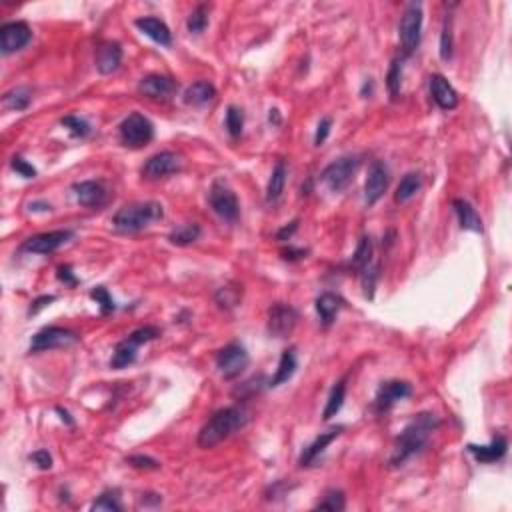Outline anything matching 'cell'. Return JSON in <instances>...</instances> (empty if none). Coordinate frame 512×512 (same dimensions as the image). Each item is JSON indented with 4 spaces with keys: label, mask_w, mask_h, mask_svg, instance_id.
I'll return each instance as SVG.
<instances>
[{
    "label": "cell",
    "mask_w": 512,
    "mask_h": 512,
    "mask_svg": "<svg viewBox=\"0 0 512 512\" xmlns=\"http://www.w3.org/2000/svg\"><path fill=\"white\" fill-rule=\"evenodd\" d=\"M200 235H202V228L196 223H187V225L176 226L168 235V242L175 246H190L199 240Z\"/></svg>",
    "instance_id": "31"
},
{
    "label": "cell",
    "mask_w": 512,
    "mask_h": 512,
    "mask_svg": "<svg viewBox=\"0 0 512 512\" xmlns=\"http://www.w3.org/2000/svg\"><path fill=\"white\" fill-rule=\"evenodd\" d=\"M225 125L230 137L232 138L240 137V135H242V128H244V113H242V108H238L235 104L228 106V108H226Z\"/></svg>",
    "instance_id": "37"
},
{
    "label": "cell",
    "mask_w": 512,
    "mask_h": 512,
    "mask_svg": "<svg viewBox=\"0 0 512 512\" xmlns=\"http://www.w3.org/2000/svg\"><path fill=\"white\" fill-rule=\"evenodd\" d=\"M30 38H32V30L25 20L6 23L0 28V50H2V54L18 52L30 42Z\"/></svg>",
    "instance_id": "14"
},
{
    "label": "cell",
    "mask_w": 512,
    "mask_h": 512,
    "mask_svg": "<svg viewBox=\"0 0 512 512\" xmlns=\"http://www.w3.org/2000/svg\"><path fill=\"white\" fill-rule=\"evenodd\" d=\"M56 300V296L54 294H46V296H40V299H37L32 304H30V308H28V314L30 316H35V314H38L42 308H46V306H50V302H54Z\"/></svg>",
    "instance_id": "50"
},
{
    "label": "cell",
    "mask_w": 512,
    "mask_h": 512,
    "mask_svg": "<svg viewBox=\"0 0 512 512\" xmlns=\"http://www.w3.org/2000/svg\"><path fill=\"white\" fill-rule=\"evenodd\" d=\"M180 168H182L180 154H176L173 150H163V152L150 156L144 166L140 168V173L146 180H161V178L180 173Z\"/></svg>",
    "instance_id": "12"
},
{
    "label": "cell",
    "mask_w": 512,
    "mask_h": 512,
    "mask_svg": "<svg viewBox=\"0 0 512 512\" xmlns=\"http://www.w3.org/2000/svg\"><path fill=\"white\" fill-rule=\"evenodd\" d=\"M430 94L442 111H454L458 106V92L442 75L430 76Z\"/></svg>",
    "instance_id": "21"
},
{
    "label": "cell",
    "mask_w": 512,
    "mask_h": 512,
    "mask_svg": "<svg viewBox=\"0 0 512 512\" xmlns=\"http://www.w3.org/2000/svg\"><path fill=\"white\" fill-rule=\"evenodd\" d=\"M161 337V330L156 326H140L137 330H132L125 340H120L114 346L113 358H111V368L114 370H123L126 366L135 364L138 356V349L146 342H152Z\"/></svg>",
    "instance_id": "4"
},
{
    "label": "cell",
    "mask_w": 512,
    "mask_h": 512,
    "mask_svg": "<svg viewBox=\"0 0 512 512\" xmlns=\"http://www.w3.org/2000/svg\"><path fill=\"white\" fill-rule=\"evenodd\" d=\"M75 192L76 202L80 206H87V208H100L106 199H108V192L102 182L99 180H82V182H76L73 187Z\"/></svg>",
    "instance_id": "19"
},
{
    "label": "cell",
    "mask_w": 512,
    "mask_h": 512,
    "mask_svg": "<svg viewBox=\"0 0 512 512\" xmlns=\"http://www.w3.org/2000/svg\"><path fill=\"white\" fill-rule=\"evenodd\" d=\"M411 394H413V387L406 380H388V382H382L375 399L376 413H388L397 402L408 399Z\"/></svg>",
    "instance_id": "16"
},
{
    "label": "cell",
    "mask_w": 512,
    "mask_h": 512,
    "mask_svg": "<svg viewBox=\"0 0 512 512\" xmlns=\"http://www.w3.org/2000/svg\"><path fill=\"white\" fill-rule=\"evenodd\" d=\"M135 26H137L144 37H149L150 40H154L161 46H170L173 44V32H170V28L166 26L164 20L156 18V16H140V18L135 20Z\"/></svg>",
    "instance_id": "20"
},
{
    "label": "cell",
    "mask_w": 512,
    "mask_h": 512,
    "mask_svg": "<svg viewBox=\"0 0 512 512\" xmlns=\"http://www.w3.org/2000/svg\"><path fill=\"white\" fill-rule=\"evenodd\" d=\"M126 463L130 464L132 468H140V470H156L161 468V463L152 456H144V454H135V456H128Z\"/></svg>",
    "instance_id": "44"
},
{
    "label": "cell",
    "mask_w": 512,
    "mask_h": 512,
    "mask_svg": "<svg viewBox=\"0 0 512 512\" xmlns=\"http://www.w3.org/2000/svg\"><path fill=\"white\" fill-rule=\"evenodd\" d=\"M373 90H375V80H373V78H366V80H364V87H363V92H361V94H363L364 99H368V96L373 94Z\"/></svg>",
    "instance_id": "54"
},
{
    "label": "cell",
    "mask_w": 512,
    "mask_h": 512,
    "mask_svg": "<svg viewBox=\"0 0 512 512\" xmlns=\"http://www.w3.org/2000/svg\"><path fill=\"white\" fill-rule=\"evenodd\" d=\"M90 299L96 300V304L100 306V314H111L114 313V308H116V304H114L113 296L108 294V290L104 287H96L90 290Z\"/></svg>",
    "instance_id": "42"
},
{
    "label": "cell",
    "mask_w": 512,
    "mask_h": 512,
    "mask_svg": "<svg viewBox=\"0 0 512 512\" xmlns=\"http://www.w3.org/2000/svg\"><path fill=\"white\" fill-rule=\"evenodd\" d=\"M123 64V46L118 42H102L96 50V70L100 75H113Z\"/></svg>",
    "instance_id": "23"
},
{
    "label": "cell",
    "mask_w": 512,
    "mask_h": 512,
    "mask_svg": "<svg viewBox=\"0 0 512 512\" xmlns=\"http://www.w3.org/2000/svg\"><path fill=\"white\" fill-rule=\"evenodd\" d=\"M358 168H361L358 156H340L320 173V180L328 187L330 192H342L352 182Z\"/></svg>",
    "instance_id": "7"
},
{
    "label": "cell",
    "mask_w": 512,
    "mask_h": 512,
    "mask_svg": "<svg viewBox=\"0 0 512 512\" xmlns=\"http://www.w3.org/2000/svg\"><path fill=\"white\" fill-rule=\"evenodd\" d=\"M316 511H330V512H342L346 508V499L342 490H328L323 499L318 500V504L314 506Z\"/></svg>",
    "instance_id": "36"
},
{
    "label": "cell",
    "mask_w": 512,
    "mask_h": 512,
    "mask_svg": "<svg viewBox=\"0 0 512 512\" xmlns=\"http://www.w3.org/2000/svg\"><path fill=\"white\" fill-rule=\"evenodd\" d=\"M250 364V356L246 349L238 342H230L225 349L216 352V368L225 380H232L240 376Z\"/></svg>",
    "instance_id": "9"
},
{
    "label": "cell",
    "mask_w": 512,
    "mask_h": 512,
    "mask_svg": "<svg viewBox=\"0 0 512 512\" xmlns=\"http://www.w3.org/2000/svg\"><path fill=\"white\" fill-rule=\"evenodd\" d=\"M32 102V92L28 87H16L11 88L4 96H2V104L6 111H14V113H23L30 106Z\"/></svg>",
    "instance_id": "29"
},
{
    "label": "cell",
    "mask_w": 512,
    "mask_h": 512,
    "mask_svg": "<svg viewBox=\"0 0 512 512\" xmlns=\"http://www.w3.org/2000/svg\"><path fill=\"white\" fill-rule=\"evenodd\" d=\"M438 426H440V418L437 414H416L413 420L402 428V432L394 440V449H392V454L388 458V466L399 468L404 463H408L413 456L420 454Z\"/></svg>",
    "instance_id": "1"
},
{
    "label": "cell",
    "mask_w": 512,
    "mask_h": 512,
    "mask_svg": "<svg viewBox=\"0 0 512 512\" xmlns=\"http://www.w3.org/2000/svg\"><path fill=\"white\" fill-rule=\"evenodd\" d=\"M11 166H13L14 173H18V175L23 176V178H37V168L32 166L30 163H26L23 156H14L13 161H11Z\"/></svg>",
    "instance_id": "45"
},
{
    "label": "cell",
    "mask_w": 512,
    "mask_h": 512,
    "mask_svg": "<svg viewBox=\"0 0 512 512\" xmlns=\"http://www.w3.org/2000/svg\"><path fill=\"white\" fill-rule=\"evenodd\" d=\"M423 20H425L423 4L420 2H411L406 6L404 14H402L399 26L400 44L404 49V54H413L414 50L418 49L420 37H423Z\"/></svg>",
    "instance_id": "6"
},
{
    "label": "cell",
    "mask_w": 512,
    "mask_h": 512,
    "mask_svg": "<svg viewBox=\"0 0 512 512\" xmlns=\"http://www.w3.org/2000/svg\"><path fill=\"white\" fill-rule=\"evenodd\" d=\"M158 504H163V497H161V494H152V492L142 494L140 500H138V506H144V508H150V506H158Z\"/></svg>",
    "instance_id": "52"
},
{
    "label": "cell",
    "mask_w": 512,
    "mask_h": 512,
    "mask_svg": "<svg viewBox=\"0 0 512 512\" xmlns=\"http://www.w3.org/2000/svg\"><path fill=\"white\" fill-rule=\"evenodd\" d=\"M164 218V208L161 202H135V204H126L120 211H116L113 216V226L118 232L125 235H135L150 225L158 223Z\"/></svg>",
    "instance_id": "3"
},
{
    "label": "cell",
    "mask_w": 512,
    "mask_h": 512,
    "mask_svg": "<svg viewBox=\"0 0 512 512\" xmlns=\"http://www.w3.org/2000/svg\"><path fill=\"white\" fill-rule=\"evenodd\" d=\"M299 230V220H292L290 225L287 226H282L278 232H276V240H280V242H285V240H290L292 238V235Z\"/></svg>",
    "instance_id": "51"
},
{
    "label": "cell",
    "mask_w": 512,
    "mask_h": 512,
    "mask_svg": "<svg viewBox=\"0 0 512 512\" xmlns=\"http://www.w3.org/2000/svg\"><path fill=\"white\" fill-rule=\"evenodd\" d=\"M342 430H344V426H335V428H330V430H326V432H320V435L314 438L306 449L302 450V454H300L299 458L300 466L304 468V466H313V464H316V461L323 456V452H325V450L328 449L340 435H342Z\"/></svg>",
    "instance_id": "18"
},
{
    "label": "cell",
    "mask_w": 512,
    "mask_h": 512,
    "mask_svg": "<svg viewBox=\"0 0 512 512\" xmlns=\"http://www.w3.org/2000/svg\"><path fill=\"white\" fill-rule=\"evenodd\" d=\"M138 92L142 96L156 102H166L173 100L178 92V82L173 76L166 75H146L138 82Z\"/></svg>",
    "instance_id": "13"
},
{
    "label": "cell",
    "mask_w": 512,
    "mask_h": 512,
    "mask_svg": "<svg viewBox=\"0 0 512 512\" xmlns=\"http://www.w3.org/2000/svg\"><path fill=\"white\" fill-rule=\"evenodd\" d=\"M56 413L61 414V420H63V423H66V425H68V426L75 425V420L70 418V414H68V411H64V408H61V406H56Z\"/></svg>",
    "instance_id": "55"
},
{
    "label": "cell",
    "mask_w": 512,
    "mask_h": 512,
    "mask_svg": "<svg viewBox=\"0 0 512 512\" xmlns=\"http://www.w3.org/2000/svg\"><path fill=\"white\" fill-rule=\"evenodd\" d=\"M344 308V300L340 299L335 292H323L318 299H316V313L320 318V325L328 328L337 320L338 313Z\"/></svg>",
    "instance_id": "24"
},
{
    "label": "cell",
    "mask_w": 512,
    "mask_h": 512,
    "mask_svg": "<svg viewBox=\"0 0 512 512\" xmlns=\"http://www.w3.org/2000/svg\"><path fill=\"white\" fill-rule=\"evenodd\" d=\"M249 425V414L240 406H226L220 408L206 420V425L200 428L196 444L200 449H214L223 440L237 435Z\"/></svg>",
    "instance_id": "2"
},
{
    "label": "cell",
    "mask_w": 512,
    "mask_h": 512,
    "mask_svg": "<svg viewBox=\"0 0 512 512\" xmlns=\"http://www.w3.org/2000/svg\"><path fill=\"white\" fill-rule=\"evenodd\" d=\"M118 137L120 142L128 149H142L152 142L154 138V125L150 123L144 114L132 113L126 116L118 126Z\"/></svg>",
    "instance_id": "5"
},
{
    "label": "cell",
    "mask_w": 512,
    "mask_h": 512,
    "mask_svg": "<svg viewBox=\"0 0 512 512\" xmlns=\"http://www.w3.org/2000/svg\"><path fill=\"white\" fill-rule=\"evenodd\" d=\"M208 204L226 223H235L240 214V202H238L237 192L226 185L225 180H214L211 192H208Z\"/></svg>",
    "instance_id": "8"
},
{
    "label": "cell",
    "mask_w": 512,
    "mask_h": 512,
    "mask_svg": "<svg viewBox=\"0 0 512 512\" xmlns=\"http://www.w3.org/2000/svg\"><path fill=\"white\" fill-rule=\"evenodd\" d=\"M296 366H299V363H296V354H294V350L292 349L285 350L282 356H280V363H278V368H276L275 376L268 380V387L276 388L280 387V385H285V382H288V380L294 376V373H296Z\"/></svg>",
    "instance_id": "28"
},
{
    "label": "cell",
    "mask_w": 512,
    "mask_h": 512,
    "mask_svg": "<svg viewBox=\"0 0 512 512\" xmlns=\"http://www.w3.org/2000/svg\"><path fill=\"white\" fill-rule=\"evenodd\" d=\"M452 208H454V213L458 216V223H461L463 230H470V232H482L485 230L480 214L476 213V208L468 200H452Z\"/></svg>",
    "instance_id": "25"
},
{
    "label": "cell",
    "mask_w": 512,
    "mask_h": 512,
    "mask_svg": "<svg viewBox=\"0 0 512 512\" xmlns=\"http://www.w3.org/2000/svg\"><path fill=\"white\" fill-rule=\"evenodd\" d=\"M282 258L288 261V263H296V261H302V258H306V254H308V250L304 249H294V246H288L282 252Z\"/></svg>",
    "instance_id": "49"
},
{
    "label": "cell",
    "mask_w": 512,
    "mask_h": 512,
    "mask_svg": "<svg viewBox=\"0 0 512 512\" xmlns=\"http://www.w3.org/2000/svg\"><path fill=\"white\" fill-rule=\"evenodd\" d=\"M61 125L73 135L75 138H87L90 132H92V128L88 125L85 118H80V116H75V114H70V116H64L63 120H61Z\"/></svg>",
    "instance_id": "39"
},
{
    "label": "cell",
    "mask_w": 512,
    "mask_h": 512,
    "mask_svg": "<svg viewBox=\"0 0 512 512\" xmlns=\"http://www.w3.org/2000/svg\"><path fill=\"white\" fill-rule=\"evenodd\" d=\"M420 187H423V176L418 175V173H408V175H404L402 176V180H400L399 188H397L394 200L400 202V204L408 202V200L413 199L414 194L420 190Z\"/></svg>",
    "instance_id": "32"
},
{
    "label": "cell",
    "mask_w": 512,
    "mask_h": 512,
    "mask_svg": "<svg viewBox=\"0 0 512 512\" xmlns=\"http://www.w3.org/2000/svg\"><path fill=\"white\" fill-rule=\"evenodd\" d=\"M268 120L273 123V125H280V111L278 108H270V114H268Z\"/></svg>",
    "instance_id": "56"
},
{
    "label": "cell",
    "mask_w": 512,
    "mask_h": 512,
    "mask_svg": "<svg viewBox=\"0 0 512 512\" xmlns=\"http://www.w3.org/2000/svg\"><path fill=\"white\" fill-rule=\"evenodd\" d=\"M208 13L211 6L208 4H199L192 13L188 14L187 18V30L190 35H202L208 26Z\"/></svg>",
    "instance_id": "34"
},
{
    "label": "cell",
    "mask_w": 512,
    "mask_h": 512,
    "mask_svg": "<svg viewBox=\"0 0 512 512\" xmlns=\"http://www.w3.org/2000/svg\"><path fill=\"white\" fill-rule=\"evenodd\" d=\"M90 511L94 512H120L123 511V502H120V492L118 490H104L99 499L92 502Z\"/></svg>",
    "instance_id": "35"
},
{
    "label": "cell",
    "mask_w": 512,
    "mask_h": 512,
    "mask_svg": "<svg viewBox=\"0 0 512 512\" xmlns=\"http://www.w3.org/2000/svg\"><path fill=\"white\" fill-rule=\"evenodd\" d=\"M400 87H402V61H400V58H394L387 73L388 94H390L392 99H399Z\"/></svg>",
    "instance_id": "38"
},
{
    "label": "cell",
    "mask_w": 512,
    "mask_h": 512,
    "mask_svg": "<svg viewBox=\"0 0 512 512\" xmlns=\"http://www.w3.org/2000/svg\"><path fill=\"white\" fill-rule=\"evenodd\" d=\"M56 278L63 282L64 287H76V285H78V278H76L75 273H73V266H68V264L58 266V270H56Z\"/></svg>",
    "instance_id": "48"
},
{
    "label": "cell",
    "mask_w": 512,
    "mask_h": 512,
    "mask_svg": "<svg viewBox=\"0 0 512 512\" xmlns=\"http://www.w3.org/2000/svg\"><path fill=\"white\" fill-rule=\"evenodd\" d=\"M238 299H240V292L237 288L223 287L218 288V292H216V302H218L220 308H235L238 304Z\"/></svg>",
    "instance_id": "43"
},
{
    "label": "cell",
    "mask_w": 512,
    "mask_h": 512,
    "mask_svg": "<svg viewBox=\"0 0 512 512\" xmlns=\"http://www.w3.org/2000/svg\"><path fill=\"white\" fill-rule=\"evenodd\" d=\"M468 452L475 456L478 463L482 464H492V463H499L504 458V454H506V450H508V442H506V438L504 437H497L492 438L488 444H468L466 447Z\"/></svg>",
    "instance_id": "22"
},
{
    "label": "cell",
    "mask_w": 512,
    "mask_h": 512,
    "mask_svg": "<svg viewBox=\"0 0 512 512\" xmlns=\"http://www.w3.org/2000/svg\"><path fill=\"white\" fill-rule=\"evenodd\" d=\"M373 252H375V244H373V238L370 237H363L358 240V244H356V250H354V254H352V268H356V270H363L364 266H368V264L373 263Z\"/></svg>",
    "instance_id": "33"
},
{
    "label": "cell",
    "mask_w": 512,
    "mask_h": 512,
    "mask_svg": "<svg viewBox=\"0 0 512 512\" xmlns=\"http://www.w3.org/2000/svg\"><path fill=\"white\" fill-rule=\"evenodd\" d=\"M214 96H216V88H214L213 82H208V80H196V82H192L185 90L182 100H185V104H188V106H204L211 100H214Z\"/></svg>",
    "instance_id": "26"
},
{
    "label": "cell",
    "mask_w": 512,
    "mask_h": 512,
    "mask_svg": "<svg viewBox=\"0 0 512 512\" xmlns=\"http://www.w3.org/2000/svg\"><path fill=\"white\" fill-rule=\"evenodd\" d=\"M344 399H346V378L338 380L337 385L332 387V390H330V394H328L325 413H323V418H325L326 423L332 420V418L340 413V408H342V404H344Z\"/></svg>",
    "instance_id": "30"
},
{
    "label": "cell",
    "mask_w": 512,
    "mask_h": 512,
    "mask_svg": "<svg viewBox=\"0 0 512 512\" xmlns=\"http://www.w3.org/2000/svg\"><path fill=\"white\" fill-rule=\"evenodd\" d=\"M73 237H75L73 230H50V232H42V235L26 238L23 250L32 252V254H52L54 250L61 249Z\"/></svg>",
    "instance_id": "17"
},
{
    "label": "cell",
    "mask_w": 512,
    "mask_h": 512,
    "mask_svg": "<svg viewBox=\"0 0 512 512\" xmlns=\"http://www.w3.org/2000/svg\"><path fill=\"white\" fill-rule=\"evenodd\" d=\"M30 461L37 464L40 470H50L52 468V456H50L49 450L40 449L37 452H32L30 454Z\"/></svg>",
    "instance_id": "47"
},
{
    "label": "cell",
    "mask_w": 512,
    "mask_h": 512,
    "mask_svg": "<svg viewBox=\"0 0 512 512\" xmlns=\"http://www.w3.org/2000/svg\"><path fill=\"white\" fill-rule=\"evenodd\" d=\"M330 128H332V118H330V116L320 118V123L316 126V132H314V144H316V146H323V144H325L326 138L330 135Z\"/></svg>",
    "instance_id": "46"
},
{
    "label": "cell",
    "mask_w": 512,
    "mask_h": 512,
    "mask_svg": "<svg viewBox=\"0 0 512 512\" xmlns=\"http://www.w3.org/2000/svg\"><path fill=\"white\" fill-rule=\"evenodd\" d=\"M299 325V313L290 304L276 302L268 308V335L275 338H287L292 335V330Z\"/></svg>",
    "instance_id": "10"
},
{
    "label": "cell",
    "mask_w": 512,
    "mask_h": 512,
    "mask_svg": "<svg viewBox=\"0 0 512 512\" xmlns=\"http://www.w3.org/2000/svg\"><path fill=\"white\" fill-rule=\"evenodd\" d=\"M452 49H454V38H452V20L449 16L444 18V25H442V32H440V58L444 63H449L452 58Z\"/></svg>",
    "instance_id": "40"
},
{
    "label": "cell",
    "mask_w": 512,
    "mask_h": 512,
    "mask_svg": "<svg viewBox=\"0 0 512 512\" xmlns=\"http://www.w3.org/2000/svg\"><path fill=\"white\" fill-rule=\"evenodd\" d=\"M78 337L76 332L63 328V326H46L42 330H38L37 335L30 340V352H44V350L63 349V346H70L75 344Z\"/></svg>",
    "instance_id": "11"
},
{
    "label": "cell",
    "mask_w": 512,
    "mask_h": 512,
    "mask_svg": "<svg viewBox=\"0 0 512 512\" xmlns=\"http://www.w3.org/2000/svg\"><path fill=\"white\" fill-rule=\"evenodd\" d=\"M28 208L35 211V213H46V211H50V204L49 202H30Z\"/></svg>",
    "instance_id": "53"
},
{
    "label": "cell",
    "mask_w": 512,
    "mask_h": 512,
    "mask_svg": "<svg viewBox=\"0 0 512 512\" xmlns=\"http://www.w3.org/2000/svg\"><path fill=\"white\" fill-rule=\"evenodd\" d=\"M380 276V268L378 264L370 263L368 266H364L361 270V278H363V288H364V296L368 300L375 299V288H376V280Z\"/></svg>",
    "instance_id": "41"
},
{
    "label": "cell",
    "mask_w": 512,
    "mask_h": 512,
    "mask_svg": "<svg viewBox=\"0 0 512 512\" xmlns=\"http://www.w3.org/2000/svg\"><path fill=\"white\" fill-rule=\"evenodd\" d=\"M388 185H390V173H388L387 164L375 161L368 168V176H366V182H364V202L368 206L376 204L385 196Z\"/></svg>",
    "instance_id": "15"
},
{
    "label": "cell",
    "mask_w": 512,
    "mask_h": 512,
    "mask_svg": "<svg viewBox=\"0 0 512 512\" xmlns=\"http://www.w3.org/2000/svg\"><path fill=\"white\" fill-rule=\"evenodd\" d=\"M287 164L282 161H278L275 164V168H273V175L268 178V185H266V202L268 204H276L280 200L282 192H285V187H287Z\"/></svg>",
    "instance_id": "27"
}]
</instances>
